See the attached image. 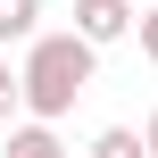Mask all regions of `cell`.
<instances>
[{"mask_svg": "<svg viewBox=\"0 0 158 158\" xmlns=\"http://www.w3.org/2000/svg\"><path fill=\"white\" fill-rule=\"evenodd\" d=\"M133 33H142V58H150V67H158V0H150V8H142V25H133Z\"/></svg>", "mask_w": 158, "mask_h": 158, "instance_id": "obj_7", "label": "cell"}, {"mask_svg": "<svg viewBox=\"0 0 158 158\" xmlns=\"http://www.w3.org/2000/svg\"><path fill=\"white\" fill-rule=\"evenodd\" d=\"M42 33V0H0V50H25Z\"/></svg>", "mask_w": 158, "mask_h": 158, "instance_id": "obj_4", "label": "cell"}, {"mask_svg": "<svg viewBox=\"0 0 158 158\" xmlns=\"http://www.w3.org/2000/svg\"><path fill=\"white\" fill-rule=\"evenodd\" d=\"M92 158H150V142H142L133 125H100V133H92Z\"/></svg>", "mask_w": 158, "mask_h": 158, "instance_id": "obj_5", "label": "cell"}, {"mask_svg": "<svg viewBox=\"0 0 158 158\" xmlns=\"http://www.w3.org/2000/svg\"><path fill=\"white\" fill-rule=\"evenodd\" d=\"M142 142H150V158H158V108H150V125H142Z\"/></svg>", "mask_w": 158, "mask_h": 158, "instance_id": "obj_8", "label": "cell"}, {"mask_svg": "<svg viewBox=\"0 0 158 158\" xmlns=\"http://www.w3.org/2000/svg\"><path fill=\"white\" fill-rule=\"evenodd\" d=\"M17 75H25V117H50V125H58V117L83 100V83H92V42H83L75 25H67V33H33Z\"/></svg>", "mask_w": 158, "mask_h": 158, "instance_id": "obj_1", "label": "cell"}, {"mask_svg": "<svg viewBox=\"0 0 158 158\" xmlns=\"http://www.w3.org/2000/svg\"><path fill=\"white\" fill-rule=\"evenodd\" d=\"M142 8H150V0H142Z\"/></svg>", "mask_w": 158, "mask_h": 158, "instance_id": "obj_9", "label": "cell"}, {"mask_svg": "<svg viewBox=\"0 0 158 158\" xmlns=\"http://www.w3.org/2000/svg\"><path fill=\"white\" fill-rule=\"evenodd\" d=\"M17 108H25V75H17V67H8V50H0V125H8Z\"/></svg>", "mask_w": 158, "mask_h": 158, "instance_id": "obj_6", "label": "cell"}, {"mask_svg": "<svg viewBox=\"0 0 158 158\" xmlns=\"http://www.w3.org/2000/svg\"><path fill=\"white\" fill-rule=\"evenodd\" d=\"M142 25V0H75V33L92 42V50H108V42H125Z\"/></svg>", "mask_w": 158, "mask_h": 158, "instance_id": "obj_2", "label": "cell"}, {"mask_svg": "<svg viewBox=\"0 0 158 158\" xmlns=\"http://www.w3.org/2000/svg\"><path fill=\"white\" fill-rule=\"evenodd\" d=\"M0 158H67V142H58L50 117H25V125H8V150Z\"/></svg>", "mask_w": 158, "mask_h": 158, "instance_id": "obj_3", "label": "cell"}]
</instances>
